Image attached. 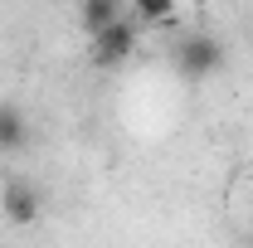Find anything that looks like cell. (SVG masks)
Listing matches in <instances>:
<instances>
[{"label": "cell", "instance_id": "cell-2", "mask_svg": "<svg viewBox=\"0 0 253 248\" xmlns=\"http://www.w3.org/2000/svg\"><path fill=\"white\" fill-rule=\"evenodd\" d=\"M136 54V30L126 25V20H117V25H107V30L93 34V63L97 68H117V63H126Z\"/></svg>", "mask_w": 253, "mask_h": 248}, {"label": "cell", "instance_id": "cell-4", "mask_svg": "<svg viewBox=\"0 0 253 248\" xmlns=\"http://www.w3.org/2000/svg\"><path fill=\"white\" fill-rule=\"evenodd\" d=\"M25 141H30L25 112L10 107V102H0V151H25Z\"/></svg>", "mask_w": 253, "mask_h": 248}, {"label": "cell", "instance_id": "cell-6", "mask_svg": "<svg viewBox=\"0 0 253 248\" xmlns=\"http://www.w3.org/2000/svg\"><path fill=\"white\" fill-rule=\"evenodd\" d=\"M131 15H136L141 25H170L175 0H131Z\"/></svg>", "mask_w": 253, "mask_h": 248}, {"label": "cell", "instance_id": "cell-3", "mask_svg": "<svg viewBox=\"0 0 253 248\" xmlns=\"http://www.w3.org/2000/svg\"><path fill=\"white\" fill-rule=\"evenodd\" d=\"M0 209L10 214V224H34L39 219V195H34V185L10 180V185L0 190Z\"/></svg>", "mask_w": 253, "mask_h": 248}, {"label": "cell", "instance_id": "cell-5", "mask_svg": "<svg viewBox=\"0 0 253 248\" xmlns=\"http://www.w3.org/2000/svg\"><path fill=\"white\" fill-rule=\"evenodd\" d=\"M83 30H88V39H93L97 30H107V25H117L122 20V0H83Z\"/></svg>", "mask_w": 253, "mask_h": 248}, {"label": "cell", "instance_id": "cell-1", "mask_svg": "<svg viewBox=\"0 0 253 248\" xmlns=\"http://www.w3.org/2000/svg\"><path fill=\"white\" fill-rule=\"evenodd\" d=\"M175 68H180V78H190V83H205V78H214L224 68V44L210 30L185 34L175 44Z\"/></svg>", "mask_w": 253, "mask_h": 248}]
</instances>
